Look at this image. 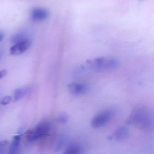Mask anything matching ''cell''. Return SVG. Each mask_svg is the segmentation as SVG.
<instances>
[{"instance_id": "1", "label": "cell", "mask_w": 154, "mask_h": 154, "mask_svg": "<svg viewBox=\"0 0 154 154\" xmlns=\"http://www.w3.org/2000/svg\"><path fill=\"white\" fill-rule=\"evenodd\" d=\"M127 123L141 129H150L153 126V113L146 106H137L132 110L127 119Z\"/></svg>"}, {"instance_id": "2", "label": "cell", "mask_w": 154, "mask_h": 154, "mask_svg": "<svg viewBox=\"0 0 154 154\" xmlns=\"http://www.w3.org/2000/svg\"><path fill=\"white\" fill-rule=\"evenodd\" d=\"M86 65L89 68L97 72H105L115 69L119 66L117 59L112 57H102L88 60Z\"/></svg>"}, {"instance_id": "3", "label": "cell", "mask_w": 154, "mask_h": 154, "mask_svg": "<svg viewBox=\"0 0 154 154\" xmlns=\"http://www.w3.org/2000/svg\"><path fill=\"white\" fill-rule=\"evenodd\" d=\"M51 126L47 122H42L35 128L28 130L25 133V137L30 142H34L47 136L49 134Z\"/></svg>"}, {"instance_id": "4", "label": "cell", "mask_w": 154, "mask_h": 154, "mask_svg": "<svg viewBox=\"0 0 154 154\" xmlns=\"http://www.w3.org/2000/svg\"><path fill=\"white\" fill-rule=\"evenodd\" d=\"M116 109L113 108L106 109L94 116L90 122V125L94 128H99L105 125L115 115Z\"/></svg>"}, {"instance_id": "5", "label": "cell", "mask_w": 154, "mask_h": 154, "mask_svg": "<svg viewBox=\"0 0 154 154\" xmlns=\"http://www.w3.org/2000/svg\"><path fill=\"white\" fill-rule=\"evenodd\" d=\"M31 45V42L27 38L17 42L10 48V54L12 56L21 55L30 48Z\"/></svg>"}, {"instance_id": "6", "label": "cell", "mask_w": 154, "mask_h": 154, "mask_svg": "<svg viewBox=\"0 0 154 154\" xmlns=\"http://www.w3.org/2000/svg\"><path fill=\"white\" fill-rule=\"evenodd\" d=\"M89 87L83 82H72L68 85V90L71 94L75 96H80L86 94L88 91Z\"/></svg>"}, {"instance_id": "7", "label": "cell", "mask_w": 154, "mask_h": 154, "mask_svg": "<svg viewBox=\"0 0 154 154\" xmlns=\"http://www.w3.org/2000/svg\"><path fill=\"white\" fill-rule=\"evenodd\" d=\"M49 12L47 10L41 8H35L32 10L31 17L33 20L40 21L45 20L49 16Z\"/></svg>"}, {"instance_id": "8", "label": "cell", "mask_w": 154, "mask_h": 154, "mask_svg": "<svg viewBox=\"0 0 154 154\" xmlns=\"http://www.w3.org/2000/svg\"><path fill=\"white\" fill-rule=\"evenodd\" d=\"M129 134V130L125 126H120L116 129L114 134L109 137L110 139H114L117 141H120L125 139Z\"/></svg>"}, {"instance_id": "9", "label": "cell", "mask_w": 154, "mask_h": 154, "mask_svg": "<svg viewBox=\"0 0 154 154\" xmlns=\"http://www.w3.org/2000/svg\"><path fill=\"white\" fill-rule=\"evenodd\" d=\"M20 141V135H17L14 137L8 154H18Z\"/></svg>"}, {"instance_id": "10", "label": "cell", "mask_w": 154, "mask_h": 154, "mask_svg": "<svg viewBox=\"0 0 154 154\" xmlns=\"http://www.w3.org/2000/svg\"><path fill=\"white\" fill-rule=\"evenodd\" d=\"M29 88H19L16 89L14 93V100L17 101L22 98L24 97L27 95L30 91Z\"/></svg>"}, {"instance_id": "11", "label": "cell", "mask_w": 154, "mask_h": 154, "mask_svg": "<svg viewBox=\"0 0 154 154\" xmlns=\"http://www.w3.org/2000/svg\"><path fill=\"white\" fill-rule=\"evenodd\" d=\"M82 149L78 145H73L69 146L63 154H82Z\"/></svg>"}, {"instance_id": "12", "label": "cell", "mask_w": 154, "mask_h": 154, "mask_svg": "<svg viewBox=\"0 0 154 154\" xmlns=\"http://www.w3.org/2000/svg\"><path fill=\"white\" fill-rule=\"evenodd\" d=\"M66 140L64 138H61L58 141L57 146H56V152H59L63 148L65 145L66 144Z\"/></svg>"}, {"instance_id": "13", "label": "cell", "mask_w": 154, "mask_h": 154, "mask_svg": "<svg viewBox=\"0 0 154 154\" xmlns=\"http://www.w3.org/2000/svg\"><path fill=\"white\" fill-rule=\"evenodd\" d=\"M68 117L67 115L66 114H61L59 116L58 118V120L59 122L61 124H65L66 122L68 121Z\"/></svg>"}, {"instance_id": "14", "label": "cell", "mask_w": 154, "mask_h": 154, "mask_svg": "<svg viewBox=\"0 0 154 154\" xmlns=\"http://www.w3.org/2000/svg\"><path fill=\"white\" fill-rule=\"evenodd\" d=\"M12 100V97L11 96H6L1 101V105L3 106H5V105H8Z\"/></svg>"}, {"instance_id": "15", "label": "cell", "mask_w": 154, "mask_h": 154, "mask_svg": "<svg viewBox=\"0 0 154 154\" xmlns=\"http://www.w3.org/2000/svg\"><path fill=\"white\" fill-rule=\"evenodd\" d=\"M6 145L5 142H0V154H3L4 152Z\"/></svg>"}, {"instance_id": "16", "label": "cell", "mask_w": 154, "mask_h": 154, "mask_svg": "<svg viewBox=\"0 0 154 154\" xmlns=\"http://www.w3.org/2000/svg\"><path fill=\"white\" fill-rule=\"evenodd\" d=\"M7 71L6 69H3L0 71V80L6 75L7 74Z\"/></svg>"}, {"instance_id": "17", "label": "cell", "mask_w": 154, "mask_h": 154, "mask_svg": "<svg viewBox=\"0 0 154 154\" xmlns=\"http://www.w3.org/2000/svg\"><path fill=\"white\" fill-rule=\"evenodd\" d=\"M4 38V34L2 32H0V42L2 40L3 38Z\"/></svg>"}]
</instances>
